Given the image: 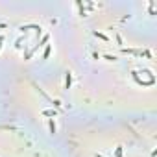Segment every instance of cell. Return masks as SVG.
<instances>
[{"instance_id": "7a4b0ae2", "label": "cell", "mask_w": 157, "mask_h": 157, "mask_svg": "<svg viewBox=\"0 0 157 157\" xmlns=\"http://www.w3.org/2000/svg\"><path fill=\"white\" fill-rule=\"evenodd\" d=\"M94 157H102V155H98V154H96V155H94Z\"/></svg>"}, {"instance_id": "3957f363", "label": "cell", "mask_w": 157, "mask_h": 157, "mask_svg": "<svg viewBox=\"0 0 157 157\" xmlns=\"http://www.w3.org/2000/svg\"><path fill=\"white\" fill-rule=\"evenodd\" d=\"M0 41H2V37H0Z\"/></svg>"}, {"instance_id": "6da1fadb", "label": "cell", "mask_w": 157, "mask_h": 157, "mask_svg": "<svg viewBox=\"0 0 157 157\" xmlns=\"http://www.w3.org/2000/svg\"><path fill=\"white\" fill-rule=\"evenodd\" d=\"M70 82H72V76H70V74H67V89L70 87Z\"/></svg>"}]
</instances>
